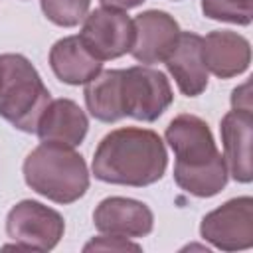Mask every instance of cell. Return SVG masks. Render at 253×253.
<instances>
[{
  "label": "cell",
  "instance_id": "6da1fadb",
  "mask_svg": "<svg viewBox=\"0 0 253 253\" xmlns=\"http://www.w3.org/2000/svg\"><path fill=\"white\" fill-rule=\"evenodd\" d=\"M164 136L176 156L174 180L184 192L211 198L225 188L229 172L204 119L182 113L170 121Z\"/></svg>",
  "mask_w": 253,
  "mask_h": 253
},
{
  "label": "cell",
  "instance_id": "7a4b0ae2",
  "mask_svg": "<svg viewBox=\"0 0 253 253\" xmlns=\"http://www.w3.org/2000/svg\"><path fill=\"white\" fill-rule=\"evenodd\" d=\"M168 166V154L158 132L140 126L111 130L93 154L97 180L119 186H150L158 182Z\"/></svg>",
  "mask_w": 253,
  "mask_h": 253
},
{
  "label": "cell",
  "instance_id": "3957f363",
  "mask_svg": "<svg viewBox=\"0 0 253 253\" xmlns=\"http://www.w3.org/2000/svg\"><path fill=\"white\" fill-rule=\"evenodd\" d=\"M26 184L55 204H73L89 190V170L79 152L57 142H42L24 160Z\"/></svg>",
  "mask_w": 253,
  "mask_h": 253
},
{
  "label": "cell",
  "instance_id": "277c9868",
  "mask_svg": "<svg viewBox=\"0 0 253 253\" xmlns=\"http://www.w3.org/2000/svg\"><path fill=\"white\" fill-rule=\"evenodd\" d=\"M51 95L28 57L0 55V117L24 132H36Z\"/></svg>",
  "mask_w": 253,
  "mask_h": 253
},
{
  "label": "cell",
  "instance_id": "5b68a950",
  "mask_svg": "<svg viewBox=\"0 0 253 253\" xmlns=\"http://www.w3.org/2000/svg\"><path fill=\"white\" fill-rule=\"evenodd\" d=\"M65 221L59 211L36 202L22 200L6 215V233L14 245L2 249L49 251L63 237Z\"/></svg>",
  "mask_w": 253,
  "mask_h": 253
},
{
  "label": "cell",
  "instance_id": "8992f818",
  "mask_svg": "<svg viewBox=\"0 0 253 253\" xmlns=\"http://www.w3.org/2000/svg\"><path fill=\"white\" fill-rule=\"evenodd\" d=\"M123 111L125 117L152 123L174 101V93L166 75L146 65L123 69Z\"/></svg>",
  "mask_w": 253,
  "mask_h": 253
},
{
  "label": "cell",
  "instance_id": "52a82bcc",
  "mask_svg": "<svg viewBox=\"0 0 253 253\" xmlns=\"http://www.w3.org/2000/svg\"><path fill=\"white\" fill-rule=\"evenodd\" d=\"M200 235L221 251H241L253 245V198H231L200 223Z\"/></svg>",
  "mask_w": 253,
  "mask_h": 253
},
{
  "label": "cell",
  "instance_id": "ba28073f",
  "mask_svg": "<svg viewBox=\"0 0 253 253\" xmlns=\"http://www.w3.org/2000/svg\"><path fill=\"white\" fill-rule=\"evenodd\" d=\"M79 40L99 61H109L130 51L134 26L125 10L101 6L85 16Z\"/></svg>",
  "mask_w": 253,
  "mask_h": 253
},
{
  "label": "cell",
  "instance_id": "9c48e42d",
  "mask_svg": "<svg viewBox=\"0 0 253 253\" xmlns=\"http://www.w3.org/2000/svg\"><path fill=\"white\" fill-rule=\"evenodd\" d=\"M132 26L134 40L130 55L144 65L164 61L174 49L182 32L174 16L164 10H146L132 20Z\"/></svg>",
  "mask_w": 253,
  "mask_h": 253
},
{
  "label": "cell",
  "instance_id": "30bf717a",
  "mask_svg": "<svg viewBox=\"0 0 253 253\" xmlns=\"http://www.w3.org/2000/svg\"><path fill=\"white\" fill-rule=\"evenodd\" d=\"M95 227L105 235H119L126 239H138L152 231V210L138 200L111 196L99 202L93 211Z\"/></svg>",
  "mask_w": 253,
  "mask_h": 253
},
{
  "label": "cell",
  "instance_id": "8fae6325",
  "mask_svg": "<svg viewBox=\"0 0 253 253\" xmlns=\"http://www.w3.org/2000/svg\"><path fill=\"white\" fill-rule=\"evenodd\" d=\"M251 128L253 113L251 109H231L223 115L219 132L223 142V160L227 172L235 182L249 184L253 178L251 168Z\"/></svg>",
  "mask_w": 253,
  "mask_h": 253
},
{
  "label": "cell",
  "instance_id": "7c38bea8",
  "mask_svg": "<svg viewBox=\"0 0 253 253\" xmlns=\"http://www.w3.org/2000/svg\"><path fill=\"white\" fill-rule=\"evenodd\" d=\"M164 63L182 95L198 97L206 91L208 67L202 53V36L194 32H180L178 42Z\"/></svg>",
  "mask_w": 253,
  "mask_h": 253
},
{
  "label": "cell",
  "instance_id": "4fadbf2b",
  "mask_svg": "<svg viewBox=\"0 0 253 253\" xmlns=\"http://www.w3.org/2000/svg\"><path fill=\"white\" fill-rule=\"evenodd\" d=\"M202 53L208 71L219 79L241 75L251 63V45L247 38L231 30H213L202 38Z\"/></svg>",
  "mask_w": 253,
  "mask_h": 253
},
{
  "label": "cell",
  "instance_id": "5bb4252c",
  "mask_svg": "<svg viewBox=\"0 0 253 253\" xmlns=\"http://www.w3.org/2000/svg\"><path fill=\"white\" fill-rule=\"evenodd\" d=\"M89 128L85 111L71 99H55L43 109L36 132L42 142H57L63 146H77L83 142Z\"/></svg>",
  "mask_w": 253,
  "mask_h": 253
},
{
  "label": "cell",
  "instance_id": "9a60e30c",
  "mask_svg": "<svg viewBox=\"0 0 253 253\" xmlns=\"http://www.w3.org/2000/svg\"><path fill=\"white\" fill-rule=\"evenodd\" d=\"M49 65L55 77L67 85H85L103 69V61L83 45L79 36L57 40L49 49Z\"/></svg>",
  "mask_w": 253,
  "mask_h": 253
},
{
  "label": "cell",
  "instance_id": "2e32d148",
  "mask_svg": "<svg viewBox=\"0 0 253 253\" xmlns=\"http://www.w3.org/2000/svg\"><path fill=\"white\" fill-rule=\"evenodd\" d=\"M123 69L99 71L91 81L85 83V105L91 117L101 123H115L125 117L123 111Z\"/></svg>",
  "mask_w": 253,
  "mask_h": 253
},
{
  "label": "cell",
  "instance_id": "e0dca14e",
  "mask_svg": "<svg viewBox=\"0 0 253 253\" xmlns=\"http://www.w3.org/2000/svg\"><path fill=\"white\" fill-rule=\"evenodd\" d=\"M202 12L210 20L249 26L253 20V0H202Z\"/></svg>",
  "mask_w": 253,
  "mask_h": 253
},
{
  "label": "cell",
  "instance_id": "ac0fdd59",
  "mask_svg": "<svg viewBox=\"0 0 253 253\" xmlns=\"http://www.w3.org/2000/svg\"><path fill=\"white\" fill-rule=\"evenodd\" d=\"M91 0H42L43 16L61 28H73L89 14Z\"/></svg>",
  "mask_w": 253,
  "mask_h": 253
},
{
  "label": "cell",
  "instance_id": "d6986e66",
  "mask_svg": "<svg viewBox=\"0 0 253 253\" xmlns=\"http://www.w3.org/2000/svg\"><path fill=\"white\" fill-rule=\"evenodd\" d=\"M140 251V245L128 241L126 237H119V235H101V237H95L91 239L83 251Z\"/></svg>",
  "mask_w": 253,
  "mask_h": 253
},
{
  "label": "cell",
  "instance_id": "ffe728a7",
  "mask_svg": "<svg viewBox=\"0 0 253 253\" xmlns=\"http://www.w3.org/2000/svg\"><path fill=\"white\" fill-rule=\"evenodd\" d=\"M251 83H243L241 87H235L231 93V107L233 109H251Z\"/></svg>",
  "mask_w": 253,
  "mask_h": 253
},
{
  "label": "cell",
  "instance_id": "44dd1931",
  "mask_svg": "<svg viewBox=\"0 0 253 253\" xmlns=\"http://www.w3.org/2000/svg\"><path fill=\"white\" fill-rule=\"evenodd\" d=\"M103 6H109V8H117V10H130V8H136L140 6L142 2L146 0H99Z\"/></svg>",
  "mask_w": 253,
  "mask_h": 253
}]
</instances>
